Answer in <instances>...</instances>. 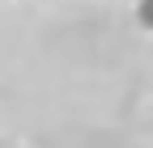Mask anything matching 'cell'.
<instances>
[{
	"label": "cell",
	"mask_w": 153,
	"mask_h": 148,
	"mask_svg": "<svg viewBox=\"0 0 153 148\" xmlns=\"http://www.w3.org/2000/svg\"><path fill=\"white\" fill-rule=\"evenodd\" d=\"M136 21L145 30H153V0H140V4H136Z\"/></svg>",
	"instance_id": "cell-1"
}]
</instances>
